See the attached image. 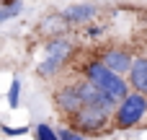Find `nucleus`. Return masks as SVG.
I'll list each match as a JSON object with an SVG mask.
<instances>
[{"label":"nucleus","instance_id":"nucleus-1","mask_svg":"<svg viewBox=\"0 0 147 140\" xmlns=\"http://www.w3.org/2000/svg\"><path fill=\"white\" fill-rule=\"evenodd\" d=\"M83 78H88L90 83H96L101 91H106V94L114 96L116 101H124V99L132 94L129 81H127L124 75L114 73L111 68H106L101 57H98V60H88V62L83 65Z\"/></svg>","mask_w":147,"mask_h":140},{"label":"nucleus","instance_id":"nucleus-2","mask_svg":"<svg viewBox=\"0 0 147 140\" xmlns=\"http://www.w3.org/2000/svg\"><path fill=\"white\" fill-rule=\"evenodd\" d=\"M67 125L75 127L83 135H103V132H111L116 127L114 125V114L111 112H103L98 107H83L75 117L67 120Z\"/></svg>","mask_w":147,"mask_h":140},{"label":"nucleus","instance_id":"nucleus-3","mask_svg":"<svg viewBox=\"0 0 147 140\" xmlns=\"http://www.w3.org/2000/svg\"><path fill=\"white\" fill-rule=\"evenodd\" d=\"M145 117H147V96L132 91L124 101H119V107L114 112V125H116V130H132Z\"/></svg>","mask_w":147,"mask_h":140},{"label":"nucleus","instance_id":"nucleus-4","mask_svg":"<svg viewBox=\"0 0 147 140\" xmlns=\"http://www.w3.org/2000/svg\"><path fill=\"white\" fill-rule=\"evenodd\" d=\"M78 91H80V96H83V101H85V107H98V109H103V112H116V107H119V101L114 99V96H109L106 91H101L96 83H90L88 78H80L78 83Z\"/></svg>","mask_w":147,"mask_h":140},{"label":"nucleus","instance_id":"nucleus-5","mask_svg":"<svg viewBox=\"0 0 147 140\" xmlns=\"http://www.w3.org/2000/svg\"><path fill=\"white\" fill-rule=\"evenodd\" d=\"M52 101H54V107H57V112L62 114V117H75L83 107H85V101H83V96H80V91H78V86L72 83V86H59L54 94H52Z\"/></svg>","mask_w":147,"mask_h":140},{"label":"nucleus","instance_id":"nucleus-6","mask_svg":"<svg viewBox=\"0 0 147 140\" xmlns=\"http://www.w3.org/2000/svg\"><path fill=\"white\" fill-rule=\"evenodd\" d=\"M101 60H103L106 68H111L119 75H129V70L134 65V55H129L127 49H119V47H111V49L101 52Z\"/></svg>","mask_w":147,"mask_h":140},{"label":"nucleus","instance_id":"nucleus-7","mask_svg":"<svg viewBox=\"0 0 147 140\" xmlns=\"http://www.w3.org/2000/svg\"><path fill=\"white\" fill-rule=\"evenodd\" d=\"M96 13H98V5H93V3H72L59 16L65 18V23H88Z\"/></svg>","mask_w":147,"mask_h":140},{"label":"nucleus","instance_id":"nucleus-8","mask_svg":"<svg viewBox=\"0 0 147 140\" xmlns=\"http://www.w3.org/2000/svg\"><path fill=\"white\" fill-rule=\"evenodd\" d=\"M127 81H129L132 91L147 96V55H137L134 57V65H132L129 75H127Z\"/></svg>","mask_w":147,"mask_h":140},{"label":"nucleus","instance_id":"nucleus-9","mask_svg":"<svg viewBox=\"0 0 147 140\" xmlns=\"http://www.w3.org/2000/svg\"><path fill=\"white\" fill-rule=\"evenodd\" d=\"M70 55H72V42L65 34L52 36L44 44V57H65V60H70Z\"/></svg>","mask_w":147,"mask_h":140},{"label":"nucleus","instance_id":"nucleus-10","mask_svg":"<svg viewBox=\"0 0 147 140\" xmlns=\"http://www.w3.org/2000/svg\"><path fill=\"white\" fill-rule=\"evenodd\" d=\"M65 57H41V62L36 65V75L39 78H54L62 68H65Z\"/></svg>","mask_w":147,"mask_h":140},{"label":"nucleus","instance_id":"nucleus-11","mask_svg":"<svg viewBox=\"0 0 147 140\" xmlns=\"http://www.w3.org/2000/svg\"><path fill=\"white\" fill-rule=\"evenodd\" d=\"M23 10V0H3L0 3V23H8L10 18L21 16Z\"/></svg>","mask_w":147,"mask_h":140},{"label":"nucleus","instance_id":"nucleus-12","mask_svg":"<svg viewBox=\"0 0 147 140\" xmlns=\"http://www.w3.org/2000/svg\"><path fill=\"white\" fill-rule=\"evenodd\" d=\"M8 104H10V109H18V104H21V81H18V78L10 81V88H8Z\"/></svg>","mask_w":147,"mask_h":140},{"label":"nucleus","instance_id":"nucleus-13","mask_svg":"<svg viewBox=\"0 0 147 140\" xmlns=\"http://www.w3.org/2000/svg\"><path fill=\"white\" fill-rule=\"evenodd\" d=\"M34 138L36 140H59L57 130H52L49 125H36L34 127Z\"/></svg>","mask_w":147,"mask_h":140},{"label":"nucleus","instance_id":"nucleus-14","mask_svg":"<svg viewBox=\"0 0 147 140\" xmlns=\"http://www.w3.org/2000/svg\"><path fill=\"white\" fill-rule=\"evenodd\" d=\"M57 135H59V140H88V135L78 132V130H75V127H70V125L59 127V130H57Z\"/></svg>","mask_w":147,"mask_h":140},{"label":"nucleus","instance_id":"nucleus-15","mask_svg":"<svg viewBox=\"0 0 147 140\" xmlns=\"http://www.w3.org/2000/svg\"><path fill=\"white\" fill-rule=\"evenodd\" d=\"M3 132H5L8 138H16V135H26L28 127H8V125H3Z\"/></svg>","mask_w":147,"mask_h":140},{"label":"nucleus","instance_id":"nucleus-16","mask_svg":"<svg viewBox=\"0 0 147 140\" xmlns=\"http://www.w3.org/2000/svg\"><path fill=\"white\" fill-rule=\"evenodd\" d=\"M98 34H103V29H101V26H90V29H88V36H90V39H96Z\"/></svg>","mask_w":147,"mask_h":140}]
</instances>
